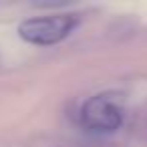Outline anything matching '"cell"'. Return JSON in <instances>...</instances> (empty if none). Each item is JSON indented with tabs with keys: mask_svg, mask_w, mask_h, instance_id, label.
I'll list each match as a JSON object with an SVG mask.
<instances>
[{
	"mask_svg": "<svg viewBox=\"0 0 147 147\" xmlns=\"http://www.w3.org/2000/svg\"><path fill=\"white\" fill-rule=\"evenodd\" d=\"M79 117H81V125L85 129H89L91 133H97V135H105V133H113L121 127L123 109H121L117 97L97 95L83 103Z\"/></svg>",
	"mask_w": 147,
	"mask_h": 147,
	"instance_id": "cell-1",
	"label": "cell"
},
{
	"mask_svg": "<svg viewBox=\"0 0 147 147\" xmlns=\"http://www.w3.org/2000/svg\"><path fill=\"white\" fill-rule=\"evenodd\" d=\"M59 147H103L101 143H69V145H59Z\"/></svg>",
	"mask_w": 147,
	"mask_h": 147,
	"instance_id": "cell-3",
	"label": "cell"
},
{
	"mask_svg": "<svg viewBox=\"0 0 147 147\" xmlns=\"http://www.w3.org/2000/svg\"><path fill=\"white\" fill-rule=\"evenodd\" d=\"M145 133H147V127H145Z\"/></svg>",
	"mask_w": 147,
	"mask_h": 147,
	"instance_id": "cell-4",
	"label": "cell"
},
{
	"mask_svg": "<svg viewBox=\"0 0 147 147\" xmlns=\"http://www.w3.org/2000/svg\"><path fill=\"white\" fill-rule=\"evenodd\" d=\"M77 24L79 18L75 14H53V16H38L24 20L18 26V32L26 42L47 47L69 36Z\"/></svg>",
	"mask_w": 147,
	"mask_h": 147,
	"instance_id": "cell-2",
	"label": "cell"
}]
</instances>
